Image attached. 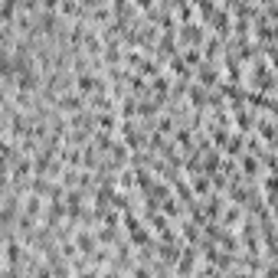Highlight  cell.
<instances>
[{
	"instance_id": "obj_1",
	"label": "cell",
	"mask_w": 278,
	"mask_h": 278,
	"mask_svg": "<svg viewBox=\"0 0 278 278\" xmlns=\"http://www.w3.org/2000/svg\"><path fill=\"white\" fill-rule=\"evenodd\" d=\"M239 167H242V173L252 180V177L258 173V167H262V157H256V154H242V157H239Z\"/></svg>"
},
{
	"instance_id": "obj_2",
	"label": "cell",
	"mask_w": 278,
	"mask_h": 278,
	"mask_svg": "<svg viewBox=\"0 0 278 278\" xmlns=\"http://www.w3.org/2000/svg\"><path fill=\"white\" fill-rule=\"evenodd\" d=\"M206 190H210V177H193V193H196V196H206Z\"/></svg>"
},
{
	"instance_id": "obj_3",
	"label": "cell",
	"mask_w": 278,
	"mask_h": 278,
	"mask_svg": "<svg viewBox=\"0 0 278 278\" xmlns=\"http://www.w3.org/2000/svg\"><path fill=\"white\" fill-rule=\"evenodd\" d=\"M235 125H239L242 131H249L252 128V115H249V111H235Z\"/></svg>"
}]
</instances>
